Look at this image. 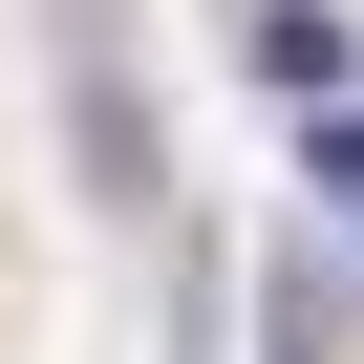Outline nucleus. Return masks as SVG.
<instances>
[{
	"label": "nucleus",
	"instance_id": "nucleus-1",
	"mask_svg": "<svg viewBox=\"0 0 364 364\" xmlns=\"http://www.w3.org/2000/svg\"><path fill=\"white\" fill-rule=\"evenodd\" d=\"M257 86L279 107H364V22L343 0H257Z\"/></svg>",
	"mask_w": 364,
	"mask_h": 364
}]
</instances>
